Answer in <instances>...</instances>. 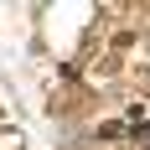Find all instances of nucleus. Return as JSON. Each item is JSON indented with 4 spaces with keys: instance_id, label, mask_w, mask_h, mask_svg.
Returning <instances> with one entry per match:
<instances>
[{
    "instance_id": "obj_1",
    "label": "nucleus",
    "mask_w": 150,
    "mask_h": 150,
    "mask_svg": "<svg viewBox=\"0 0 150 150\" xmlns=\"http://www.w3.org/2000/svg\"><path fill=\"white\" fill-rule=\"evenodd\" d=\"M73 109H83V93L78 88H57L52 93V114H73Z\"/></svg>"
},
{
    "instance_id": "obj_2",
    "label": "nucleus",
    "mask_w": 150,
    "mask_h": 150,
    "mask_svg": "<svg viewBox=\"0 0 150 150\" xmlns=\"http://www.w3.org/2000/svg\"><path fill=\"white\" fill-rule=\"evenodd\" d=\"M114 73H119V52H104L93 62V78H114Z\"/></svg>"
},
{
    "instance_id": "obj_3",
    "label": "nucleus",
    "mask_w": 150,
    "mask_h": 150,
    "mask_svg": "<svg viewBox=\"0 0 150 150\" xmlns=\"http://www.w3.org/2000/svg\"><path fill=\"white\" fill-rule=\"evenodd\" d=\"M135 36H140L135 26H124V31H114V52H124V47H135Z\"/></svg>"
},
{
    "instance_id": "obj_4",
    "label": "nucleus",
    "mask_w": 150,
    "mask_h": 150,
    "mask_svg": "<svg viewBox=\"0 0 150 150\" xmlns=\"http://www.w3.org/2000/svg\"><path fill=\"white\" fill-rule=\"evenodd\" d=\"M0 150H21V135L16 129H0Z\"/></svg>"
}]
</instances>
